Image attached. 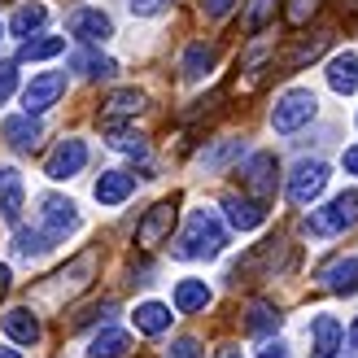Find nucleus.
Here are the masks:
<instances>
[{
	"label": "nucleus",
	"mask_w": 358,
	"mask_h": 358,
	"mask_svg": "<svg viewBox=\"0 0 358 358\" xmlns=\"http://www.w3.org/2000/svg\"><path fill=\"white\" fill-rule=\"evenodd\" d=\"M223 245H227V227H223V219H219V210L196 206V210L188 214L184 231H179V241H175V258H184V262H206V258H219Z\"/></svg>",
	"instance_id": "f257e3e1"
},
{
	"label": "nucleus",
	"mask_w": 358,
	"mask_h": 358,
	"mask_svg": "<svg viewBox=\"0 0 358 358\" xmlns=\"http://www.w3.org/2000/svg\"><path fill=\"white\" fill-rule=\"evenodd\" d=\"M354 223H358V192H341V196H332L324 210H310L306 219H301V231H306V236H341Z\"/></svg>",
	"instance_id": "f03ea898"
},
{
	"label": "nucleus",
	"mask_w": 358,
	"mask_h": 358,
	"mask_svg": "<svg viewBox=\"0 0 358 358\" xmlns=\"http://www.w3.org/2000/svg\"><path fill=\"white\" fill-rule=\"evenodd\" d=\"M35 219H40V236L57 245V241L70 236V231H79V206L70 201V196H62V192H44Z\"/></svg>",
	"instance_id": "7ed1b4c3"
},
{
	"label": "nucleus",
	"mask_w": 358,
	"mask_h": 358,
	"mask_svg": "<svg viewBox=\"0 0 358 358\" xmlns=\"http://www.w3.org/2000/svg\"><path fill=\"white\" fill-rule=\"evenodd\" d=\"M315 110H319V101H315L310 87H293V92H284V96L275 101L271 127H275L280 136H289V131H297V127H306V122L315 118Z\"/></svg>",
	"instance_id": "20e7f679"
},
{
	"label": "nucleus",
	"mask_w": 358,
	"mask_h": 358,
	"mask_svg": "<svg viewBox=\"0 0 358 358\" xmlns=\"http://www.w3.org/2000/svg\"><path fill=\"white\" fill-rule=\"evenodd\" d=\"M275 175H280V166H275V153H249L245 157V166H241V188H245V196H254V201L262 206V201H271L275 196Z\"/></svg>",
	"instance_id": "39448f33"
},
{
	"label": "nucleus",
	"mask_w": 358,
	"mask_h": 358,
	"mask_svg": "<svg viewBox=\"0 0 358 358\" xmlns=\"http://www.w3.org/2000/svg\"><path fill=\"white\" fill-rule=\"evenodd\" d=\"M62 96H66V75H62V70H44V75H35V79L22 87V114L35 118V114L52 110Z\"/></svg>",
	"instance_id": "423d86ee"
},
{
	"label": "nucleus",
	"mask_w": 358,
	"mask_h": 358,
	"mask_svg": "<svg viewBox=\"0 0 358 358\" xmlns=\"http://www.w3.org/2000/svg\"><path fill=\"white\" fill-rule=\"evenodd\" d=\"M328 188V166L324 162H297L289 175V201L293 206H310L319 192Z\"/></svg>",
	"instance_id": "0eeeda50"
},
{
	"label": "nucleus",
	"mask_w": 358,
	"mask_h": 358,
	"mask_svg": "<svg viewBox=\"0 0 358 358\" xmlns=\"http://www.w3.org/2000/svg\"><path fill=\"white\" fill-rule=\"evenodd\" d=\"M66 31L75 35V40H83V44H105L114 35V22H110L105 9H75L66 17Z\"/></svg>",
	"instance_id": "6e6552de"
},
{
	"label": "nucleus",
	"mask_w": 358,
	"mask_h": 358,
	"mask_svg": "<svg viewBox=\"0 0 358 358\" xmlns=\"http://www.w3.org/2000/svg\"><path fill=\"white\" fill-rule=\"evenodd\" d=\"M171 227H175V201H157L145 219H140L136 227V245L140 249H153V245H162L171 236Z\"/></svg>",
	"instance_id": "1a4fd4ad"
},
{
	"label": "nucleus",
	"mask_w": 358,
	"mask_h": 358,
	"mask_svg": "<svg viewBox=\"0 0 358 358\" xmlns=\"http://www.w3.org/2000/svg\"><path fill=\"white\" fill-rule=\"evenodd\" d=\"M83 166H87V145H83V140H62V145L52 149L44 175L48 179H70V175H79Z\"/></svg>",
	"instance_id": "9d476101"
},
{
	"label": "nucleus",
	"mask_w": 358,
	"mask_h": 358,
	"mask_svg": "<svg viewBox=\"0 0 358 358\" xmlns=\"http://www.w3.org/2000/svg\"><path fill=\"white\" fill-rule=\"evenodd\" d=\"M345 345V328L332 315H319L310 324V358H336Z\"/></svg>",
	"instance_id": "9b49d317"
},
{
	"label": "nucleus",
	"mask_w": 358,
	"mask_h": 358,
	"mask_svg": "<svg viewBox=\"0 0 358 358\" xmlns=\"http://www.w3.org/2000/svg\"><path fill=\"white\" fill-rule=\"evenodd\" d=\"M319 284H324L328 293H341V297L358 293V258H332V262H324V266H319Z\"/></svg>",
	"instance_id": "f8f14e48"
},
{
	"label": "nucleus",
	"mask_w": 358,
	"mask_h": 358,
	"mask_svg": "<svg viewBox=\"0 0 358 358\" xmlns=\"http://www.w3.org/2000/svg\"><path fill=\"white\" fill-rule=\"evenodd\" d=\"M223 210H227V223L236 227V231H254L266 219V206H258L254 196H245V192H227L223 196Z\"/></svg>",
	"instance_id": "ddd939ff"
},
{
	"label": "nucleus",
	"mask_w": 358,
	"mask_h": 358,
	"mask_svg": "<svg viewBox=\"0 0 358 358\" xmlns=\"http://www.w3.org/2000/svg\"><path fill=\"white\" fill-rule=\"evenodd\" d=\"M22 196H27V184L13 166H0V219L5 223H17L22 219Z\"/></svg>",
	"instance_id": "4468645a"
},
{
	"label": "nucleus",
	"mask_w": 358,
	"mask_h": 358,
	"mask_svg": "<svg viewBox=\"0 0 358 358\" xmlns=\"http://www.w3.org/2000/svg\"><path fill=\"white\" fill-rule=\"evenodd\" d=\"M131 192H136V179L127 171H101V179L92 184V196L101 206H122Z\"/></svg>",
	"instance_id": "2eb2a0df"
},
{
	"label": "nucleus",
	"mask_w": 358,
	"mask_h": 358,
	"mask_svg": "<svg viewBox=\"0 0 358 358\" xmlns=\"http://www.w3.org/2000/svg\"><path fill=\"white\" fill-rule=\"evenodd\" d=\"M0 136H5V145H9V149L31 153L35 145H40V118H27V114L5 118V122H0Z\"/></svg>",
	"instance_id": "dca6fc26"
},
{
	"label": "nucleus",
	"mask_w": 358,
	"mask_h": 358,
	"mask_svg": "<svg viewBox=\"0 0 358 358\" xmlns=\"http://www.w3.org/2000/svg\"><path fill=\"white\" fill-rule=\"evenodd\" d=\"M0 328H5V336L17 341V345H35V341H40V319H35L27 306L5 310V315H0Z\"/></svg>",
	"instance_id": "f3484780"
},
{
	"label": "nucleus",
	"mask_w": 358,
	"mask_h": 358,
	"mask_svg": "<svg viewBox=\"0 0 358 358\" xmlns=\"http://www.w3.org/2000/svg\"><path fill=\"white\" fill-rule=\"evenodd\" d=\"M241 153H245V140H214V145H206L201 153H196V166L219 175V171H227L231 162H236Z\"/></svg>",
	"instance_id": "a211bd4d"
},
{
	"label": "nucleus",
	"mask_w": 358,
	"mask_h": 358,
	"mask_svg": "<svg viewBox=\"0 0 358 358\" xmlns=\"http://www.w3.org/2000/svg\"><path fill=\"white\" fill-rule=\"evenodd\" d=\"M328 87L341 92V96L358 92V52H341V57L328 62Z\"/></svg>",
	"instance_id": "6ab92c4d"
},
{
	"label": "nucleus",
	"mask_w": 358,
	"mask_h": 358,
	"mask_svg": "<svg viewBox=\"0 0 358 358\" xmlns=\"http://www.w3.org/2000/svg\"><path fill=\"white\" fill-rule=\"evenodd\" d=\"M140 110H145V92H136V87H118V92L105 96L101 118H105V122H114V118H136Z\"/></svg>",
	"instance_id": "aec40b11"
},
{
	"label": "nucleus",
	"mask_w": 358,
	"mask_h": 358,
	"mask_svg": "<svg viewBox=\"0 0 358 358\" xmlns=\"http://www.w3.org/2000/svg\"><path fill=\"white\" fill-rule=\"evenodd\" d=\"M131 350V336L122 328H105L92 336V345H87V358H127Z\"/></svg>",
	"instance_id": "412c9836"
},
{
	"label": "nucleus",
	"mask_w": 358,
	"mask_h": 358,
	"mask_svg": "<svg viewBox=\"0 0 358 358\" xmlns=\"http://www.w3.org/2000/svg\"><path fill=\"white\" fill-rule=\"evenodd\" d=\"M210 297H214V293H210L206 280H179V284H175V310H184V315L206 310Z\"/></svg>",
	"instance_id": "4be33fe9"
},
{
	"label": "nucleus",
	"mask_w": 358,
	"mask_h": 358,
	"mask_svg": "<svg viewBox=\"0 0 358 358\" xmlns=\"http://www.w3.org/2000/svg\"><path fill=\"white\" fill-rule=\"evenodd\" d=\"M214 57H219V52H214V44L196 40V44L184 48V57H179V70H184V79H201V75H210Z\"/></svg>",
	"instance_id": "5701e85b"
},
{
	"label": "nucleus",
	"mask_w": 358,
	"mask_h": 358,
	"mask_svg": "<svg viewBox=\"0 0 358 358\" xmlns=\"http://www.w3.org/2000/svg\"><path fill=\"white\" fill-rule=\"evenodd\" d=\"M136 332H145V336H157V332H166L171 328V306H162V301H145V306H136Z\"/></svg>",
	"instance_id": "b1692460"
},
{
	"label": "nucleus",
	"mask_w": 358,
	"mask_h": 358,
	"mask_svg": "<svg viewBox=\"0 0 358 358\" xmlns=\"http://www.w3.org/2000/svg\"><path fill=\"white\" fill-rule=\"evenodd\" d=\"M44 17H48V9L40 5V0H27V5H17V9H13L9 31H13V35H22V44H27V40H31V31H40V27H44Z\"/></svg>",
	"instance_id": "393cba45"
},
{
	"label": "nucleus",
	"mask_w": 358,
	"mask_h": 358,
	"mask_svg": "<svg viewBox=\"0 0 358 358\" xmlns=\"http://www.w3.org/2000/svg\"><path fill=\"white\" fill-rule=\"evenodd\" d=\"M328 48V35H315V40H301L297 48H289V52H280V75H289V70H297V66H306V62H315L319 52Z\"/></svg>",
	"instance_id": "a878e982"
},
{
	"label": "nucleus",
	"mask_w": 358,
	"mask_h": 358,
	"mask_svg": "<svg viewBox=\"0 0 358 358\" xmlns=\"http://www.w3.org/2000/svg\"><path fill=\"white\" fill-rule=\"evenodd\" d=\"M70 66H75L79 75H87V79H110L114 70H118L110 57H101V52H92V48H79V52H70Z\"/></svg>",
	"instance_id": "bb28decb"
},
{
	"label": "nucleus",
	"mask_w": 358,
	"mask_h": 358,
	"mask_svg": "<svg viewBox=\"0 0 358 358\" xmlns=\"http://www.w3.org/2000/svg\"><path fill=\"white\" fill-rule=\"evenodd\" d=\"M48 249H52V241L40 236V227H35V231H31V227H17V231H13V254H17V258L35 262V258H44Z\"/></svg>",
	"instance_id": "cd10ccee"
},
{
	"label": "nucleus",
	"mask_w": 358,
	"mask_h": 358,
	"mask_svg": "<svg viewBox=\"0 0 358 358\" xmlns=\"http://www.w3.org/2000/svg\"><path fill=\"white\" fill-rule=\"evenodd\" d=\"M245 328L249 332H275L280 328V310L271 306V301H249V310H245Z\"/></svg>",
	"instance_id": "c85d7f7f"
},
{
	"label": "nucleus",
	"mask_w": 358,
	"mask_h": 358,
	"mask_svg": "<svg viewBox=\"0 0 358 358\" xmlns=\"http://www.w3.org/2000/svg\"><path fill=\"white\" fill-rule=\"evenodd\" d=\"M92 271H96V254H79L70 266H62L52 280H57V284H70V289H79V284H87V275H92Z\"/></svg>",
	"instance_id": "c756f323"
},
{
	"label": "nucleus",
	"mask_w": 358,
	"mask_h": 358,
	"mask_svg": "<svg viewBox=\"0 0 358 358\" xmlns=\"http://www.w3.org/2000/svg\"><path fill=\"white\" fill-rule=\"evenodd\" d=\"M62 48H66L62 35H44V40H27L22 48H17V57L22 62H44V57H57Z\"/></svg>",
	"instance_id": "7c9ffc66"
},
{
	"label": "nucleus",
	"mask_w": 358,
	"mask_h": 358,
	"mask_svg": "<svg viewBox=\"0 0 358 358\" xmlns=\"http://www.w3.org/2000/svg\"><path fill=\"white\" fill-rule=\"evenodd\" d=\"M110 149L131 153V157H145V153H149V145H145V136H140V131H114V136H110Z\"/></svg>",
	"instance_id": "2f4dec72"
},
{
	"label": "nucleus",
	"mask_w": 358,
	"mask_h": 358,
	"mask_svg": "<svg viewBox=\"0 0 358 358\" xmlns=\"http://www.w3.org/2000/svg\"><path fill=\"white\" fill-rule=\"evenodd\" d=\"M319 5H324V0H289V5H284V17H289V27H306Z\"/></svg>",
	"instance_id": "473e14b6"
},
{
	"label": "nucleus",
	"mask_w": 358,
	"mask_h": 358,
	"mask_svg": "<svg viewBox=\"0 0 358 358\" xmlns=\"http://www.w3.org/2000/svg\"><path fill=\"white\" fill-rule=\"evenodd\" d=\"M271 9H275V0H254V5H249V31H258L266 17H271Z\"/></svg>",
	"instance_id": "72a5a7b5"
},
{
	"label": "nucleus",
	"mask_w": 358,
	"mask_h": 358,
	"mask_svg": "<svg viewBox=\"0 0 358 358\" xmlns=\"http://www.w3.org/2000/svg\"><path fill=\"white\" fill-rule=\"evenodd\" d=\"M231 9H236V0H201V13L210 17V22H219V17H227Z\"/></svg>",
	"instance_id": "f704fd0d"
},
{
	"label": "nucleus",
	"mask_w": 358,
	"mask_h": 358,
	"mask_svg": "<svg viewBox=\"0 0 358 358\" xmlns=\"http://www.w3.org/2000/svg\"><path fill=\"white\" fill-rule=\"evenodd\" d=\"M13 87H17V70H13L9 62H0V105L13 96Z\"/></svg>",
	"instance_id": "c9c22d12"
},
{
	"label": "nucleus",
	"mask_w": 358,
	"mask_h": 358,
	"mask_svg": "<svg viewBox=\"0 0 358 358\" xmlns=\"http://www.w3.org/2000/svg\"><path fill=\"white\" fill-rule=\"evenodd\" d=\"M166 5H171V0H127V9L136 17H153V13H162Z\"/></svg>",
	"instance_id": "e433bc0d"
},
{
	"label": "nucleus",
	"mask_w": 358,
	"mask_h": 358,
	"mask_svg": "<svg viewBox=\"0 0 358 358\" xmlns=\"http://www.w3.org/2000/svg\"><path fill=\"white\" fill-rule=\"evenodd\" d=\"M166 358H201V345H196L192 336H179V341L166 350Z\"/></svg>",
	"instance_id": "4c0bfd02"
},
{
	"label": "nucleus",
	"mask_w": 358,
	"mask_h": 358,
	"mask_svg": "<svg viewBox=\"0 0 358 358\" xmlns=\"http://www.w3.org/2000/svg\"><path fill=\"white\" fill-rule=\"evenodd\" d=\"M258 358H289V345L271 341V345H262V354H258Z\"/></svg>",
	"instance_id": "58836bf2"
},
{
	"label": "nucleus",
	"mask_w": 358,
	"mask_h": 358,
	"mask_svg": "<svg viewBox=\"0 0 358 358\" xmlns=\"http://www.w3.org/2000/svg\"><path fill=\"white\" fill-rule=\"evenodd\" d=\"M341 166H345V171H350V175H358V145H354V149H345V153H341Z\"/></svg>",
	"instance_id": "ea45409f"
},
{
	"label": "nucleus",
	"mask_w": 358,
	"mask_h": 358,
	"mask_svg": "<svg viewBox=\"0 0 358 358\" xmlns=\"http://www.w3.org/2000/svg\"><path fill=\"white\" fill-rule=\"evenodd\" d=\"M9 284H13V275H9V266H5V262H0V301H5V297H9Z\"/></svg>",
	"instance_id": "a19ab883"
},
{
	"label": "nucleus",
	"mask_w": 358,
	"mask_h": 358,
	"mask_svg": "<svg viewBox=\"0 0 358 358\" xmlns=\"http://www.w3.org/2000/svg\"><path fill=\"white\" fill-rule=\"evenodd\" d=\"M219 358H245V354H241L236 345H227V350H219Z\"/></svg>",
	"instance_id": "79ce46f5"
},
{
	"label": "nucleus",
	"mask_w": 358,
	"mask_h": 358,
	"mask_svg": "<svg viewBox=\"0 0 358 358\" xmlns=\"http://www.w3.org/2000/svg\"><path fill=\"white\" fill-rule=\"evenodd\" d=\"M350 345L358 350V319H354V324H350Z\"/></svg>",
	"instance_id": "37998d69"
},
{
	"label": "nucleus",
	"mask_w": 358,
	"mask_h": 358,
	"mask_svg": "<svg viewBox=\"0 0 358 358\" xmlns=\"http://www.w3.org/2000/svg\"><path fill=\"white\" fill-rule=\"evenodd\" d=\"M0 358H22V354H17V350H5V345H0Z\"/></svg>",
	"instance_id": "c03bdc74"
},
{
	"label": "nucleus",
	"mask_w": 358,
	"mask_h": 358,
	"mask_svg": "<svg viewBox=\"0 0 358 358\" xmlns=\"http://www.w3.org/2000/svg\"><path fill=\"white\" fill-rule=\"evenodd\" d=\"M345 13H358V0H345Z\"/></svg>",
	"instance_id": "a18cd8bd"
},
{
	"label": "nucleus",
	"mask_w": 358,
	"mask_h": 358,
	"mask_svg": "<svg viewBox=\"0 0 358 358\" xmlns=\"http://www.w3.org/2000/svg\"><path fill=\"white\" fill-rule=\"evenodd\" d=\"M0 40H5V27H0Z\"/></svg>",
	"instance_id": "49530a36"
}]
</instances>
